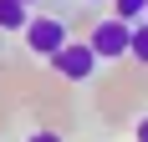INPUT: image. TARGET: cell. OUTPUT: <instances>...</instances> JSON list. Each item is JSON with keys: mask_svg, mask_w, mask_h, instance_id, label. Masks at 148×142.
Returning a JSON list of instances; mask_svg holds the SVG:
<instances>
[{"mask_svg": "<svg viewBox=\"0 0 148 142\" xmlns=\"http://www.w3.org/2000/svg\"><path fill=\"white\" fill-rule=\"evenodd\" d=\"M21 36H26V51H31V56H46V61L72 41V30H66L61 15H31L26 26H21Z\"/></svg>", "mask_w": 148, "mask_h": 142, "instance_id": "1", "label": "cell"}, {"mask_svg": "<svg viewBox=\"0 0 148 142\" xmlns=\"http://www.w3.org/2000/svg\"><path fill=\"white\" fill-rule=\"evenodd\" d=\"M87 41H92V51H97V61H123L128 46H133V20L107 15V20H97V26L87 30Z\"/></svg>", "mask_w": 148, "mask_h": 142, "instance_id": "2", "label": "cell"}, {"mask_svg": "<svg viewBox=\"0 0 148 142\" xmlns=\"http://www.w3.org/2000/svg\"><path fill=\"white\" fill-rule=\"evenodd\" d=\"M51 71L66 76V81H87L92 71H97V51H92V41H66L56 56H51Z\"/></svg>", "mask_w": 148, "mask_h": 142, "instance_id": "3", "label": "cell"}, {"mask_svg": "<svg viewBox=\"0 0 148 142\" xmlns=\"http://www.w3.org/2000/svg\"><path fill=\"white\" fill-rule=\"evenodd\" d=\"M26 20H31L26 0H0V30H21Z\"/></svg>", "mask_w": 148, "mask_h": 142, "instance_id": "4", "label": "cell"}, {"mask_svg": "<svg viewBox=\"0 0 148 142\" xmlns=\"http://www.w3.org/2000/svg\"><path fill=\"white\" fill-rule=\"evenodd\" d=\"M128 56H133L138 66H148V15L133 20V46H128Z\"/></svg>", "mask_w": 148, "mask_h": 142, "instance_id": "5", "label": "cell"}, {"mask_svg": "<svg viewBox=\"0 0 148 142\" xmlns=\"http://www.w3.org/2000/svg\"><path fill=\"white\" fill-rule=\"evenodd\" d=\"M112 5V15H123V20H143L148 15V0H107Z\"/></svg>", "mask_w": 148, "mask_h": 142, "instance_id": "6", "label": "cell"}, {"mask_svg": "<svg viewBox=\"0 0 148 142\" xmlns=\"http://www.w3.org/2000/svg\"><path fill=\"white\" fill-rule=\"evenodd\" d=\"M133 142H148V117H138V127H133Z\"/></svg>", "mask_w": 148, "mask_h": 142, "instance_id": "7", "label": "cell"}, {"mask_svg": "<svg viewBox=\"0 0 148 142\" xmlns=\"http://www.w3.org/2000/svg\"><path fill=\"white\" fill-rule=\"evenodd\" d=\"M26 142H61V137H56V132H31Z\"/></svg>", "mask_w": 148, "mask_h": 142, "instance_id": "8", "label": "cell"}, {"mask_svg": "<svg viewBox=\"0 0 148 142\" xmlns=\"http://www.w3.org/2000/svg\"><path fill=\"white\" fill-rule=\"evenodd\" d=\"M97 5H107V0H97Z\"/></svg>", "mask_w": 148, "mask_h": 142, "instance_id": "9", "label": "cell"}, {"mask_svg": "<svg viewBox=\"0 0 148 142\" xmlns=\"http://www.w3.org/2000/svg\"><path fill=\"white\" fill-rule=\"evenodd\" d=\"M26 5H36V0H26Z\"/></svg>", "mask_w": 148, "mask_h": 142, "instance_id": "10", "label": "cell"}]
</instances>
